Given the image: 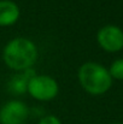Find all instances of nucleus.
I'll return each instance as SVG.
<instances>
[{
  "instance_id": "nucleus-1",
  "label": "nucleus",
  "mask_w": 123,
  "mask_h": 124,
  "mask_svg": "<svg viewBox=\"0 0 123 124\" xmlns=\"http://www.w3.org/2000/svg\"><path fill=\"white\" fill-rule=\"evenodd\" d=\"M2 58L5 64L17 71L30 69L38 59V48L32 40L25 38H16L6 43Z\"/></svg>"
},
{
  "instance_id": "nucleus-2",
  "label": "nucleus",
  "mask_w": 123,
  "mask_h": 124,
  "mask_svg": "<svg viewBox=\"0 0 123 124\" xmlns=\"http://www.w3.org/2000/svg\"><path fill=\"white\" fill-rule=\"evenodd\" d=\"M79 81L82 88L93 95H100L106 93L112 85V77L109 70L93 62L82 64L79 69Z\"/></svg>"
},
{
  "instance_id": "nucleus-3",
  "label": "nucleus",
  "mask_w": 123,
  "mask_h": 124,
  "mask_svg": "<svg viewBox=\"0 0 123 124\" xmlns=\"http://www.w3.org/2000/svg\"><path fill=\"white\" fill-rule=\"evenodd\" d=\"M27 92L36 100L49 101L57 96L59 92V85L57 81L51 76L35 75L29 80Z\"/></svg>"
},
{
  "instance_id": "nucleus-4",
  "label": "nucleus",
  "mask_w": 123,
  "mask_h": 124,
  "mask_svg": "<svg viewBox=\"0 0 123 124\" xmlns=\"http://www.w3.org/2000/svg\"><path fill=\"white\" fill-rule=\"evenodd\" d=\"M29 115L28 106L19 100H10L0 108V124H23Z\"/></svg>"
},
{
  "instance_id": "nucleus-5",
  "label": "nucleus",
  "mask_w": 123,
  "mask_h": 124,
  "mask_svg": "<svg viewBox=\"0 0 123 124\" xmlns=\"http://www.w3.org/2000/svg\"><path fill=\"white\" fill-rule=\"evenodd\" d=\"M97 40L106 52H118L123 48V30L116 25H105L99 29Z\"/></svg>"
},
{
  "instance_id": "nucleus-6",
  "label": "nucleus",
  "mask_w": 123,
  "mask_h": 124,
  "mask_svg": "<svg viewBox=\"0 0 123 124\" xmlns=\"http://www.w3.org/2000/svg\"><path fill=\"white\" fill-rule=\"evenodd\" d=\"M21 11L12 0H0V27L13 25L19 18Z\"/></svg>"
},
{
  "instance_id": "nucleus-7",
  "label": "nucleus",
  "mask_w": 123,
  "mask_h": 124,
  "mask_svg": "<svg viewBox=\"0 0 123 124\" xmlns=\"http://www.w3.org/2000/svg\"><path fill=\"white\" fill-rule=\"evenodd\" d=\"M35 76V72L32 69L24 70L23 74L13 76L12 80L8 83V88L10 92H12L13 94H23L27 92V87H28V82L32 77Z\"/></svg>"
},
{
  "instance_id": "nucleus-8",
  "label": "nucleus",
  "mask_w": 123,
  "mask_h": 124,
  "mask_svg": "<svg viewBox=\"0 0 123 124\" xmlns=\"http://www.w3.org/2000/svg\"><path fill=\"white\" fill-rule=\"evenodd\" d=\"M109 72H110V76L112 78L123 80V58L115 60L111 64V66L109 69Z\"/></svg>"
},
{
  "instance_id": "nucleus-9",
  "label": "nucleus",
  "mask_w": 123,
  "mask_h": 124,
  "mask_svg": "<svg viewBox=\"0 0 123 124\" xmlns=\"http://www.w3.org/2000/svg\"><path fill=\"white\" fill-rule=\"evenodd\" d=\"M38 124H62V122L58 117H56L53 115H48V116L41 118Z\"/></svg>"
},
{
  "instance_id": "nucleus-10",
  "label": "nucleus",
  "mask_w": 123,
  "mask_h": 124,
  "mask_svg": "<svg viewBox=\"0 0 123 124\" xmlns=\"http://www.w3.org/2000/svg\"><path fill=\"white\" fill-rule=\"evenodd\" d=\"M112 124H122V123H112Z\"/></svg>"
},
{
  "instance_id": "nucleus-11",
  "label": "nucleus",
  "mask_w": 123,
  "mask_h": 124,
  "mask_svg": "<svg viewBox=\"0 0 123 124\" xmlns=\"http://www.w3.org/2000/svg\"><path fill=\"white\" fill-rule=\"evenodd\" d=\"M122 124H123V123H122Z\"/></svg>"
}]
</instances>
